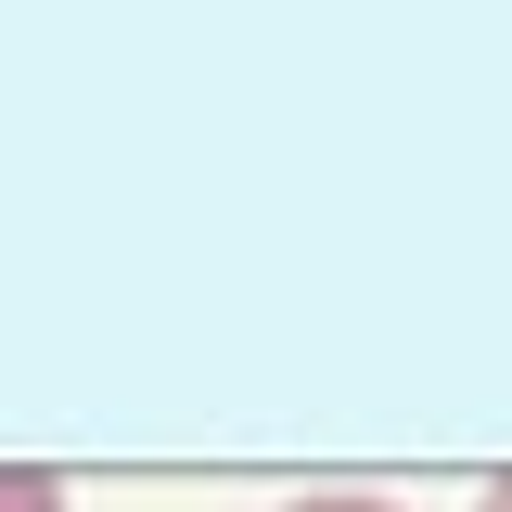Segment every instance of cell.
Here are the masks:
<instances>
[{"mask_svg": "<svg viewBox=\"0 0 512 512\" xmlns=\"http://www.w3.org/2000/svg\"><path fill=\"white\" fill-rule=\"evenodd\" d=\"M0 512H64V474H0Z\"/></svg>", "mask_w": 512, "mask_h": 512, "instance_id": "cell-1", "label": "cell"}, {"mask_svg": "<svg viewBox=\"0 0 512 512\" xmlns=\"http://www.w3.org/2000/svg\"><path fill=\"white\" fill-rule=\"evenodd\" d=\"M282 512H397V500H372V487H308V500H282Z\"/></svg>", "mask_w": 512, "mask_h": 512, "instance_id": "cell-2", "label": "cell"}, {"mask_svg": "<svg viewBox=\"0 0 512 512\" xmlns=\"http://www.w3.org/2000/svg\"><path fill=\"white\" fill-rule=\"evenodd\" d=\"M474 512H512V474H500V487H487V500H474Z\"/></svg>", "mask_w": 512, "mask_h": 512, "instance_id": "cell-3", "label": "cell"}]
</instances>
